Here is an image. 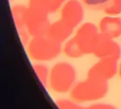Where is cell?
I'll return each instance as SVG.
<instances>
[{"label": "cell", "instance_id": "15", "mask_svg": "<svg viewBox=\"0 0 121 109\" xmlns=\"http://www.w3.org/2000/svg\"><path fill=\"white\" fill-rule=\"evenodd\" d=\"M33 69H34L37 77L41 81V82L43 85H46L47 82L49 81V74H50L47 66L43 64H33Z\"/></svg>", "mask_w": 121, "mask_h": 109}, {"label": "cell", "instance_id": "19", "mask_svg": "<svg viewBox=\"0 0 121 109\" xmlns=\"http://www.w3.org/2000/svg\"><path fill=\"white\" fill-rule=\"evenodd\" d=\"M118 74H119V76L121 77V63H120V64L118 65Z\"/></svg>", "mask_w": 121, "mask_h": 109}, {"label": "cell", "instance_id": "20", "mask_svg": "<svg viewBox=\"0 0 121 109\" xmlns=\"http://www.w3.org/2000/svg\"><path fill=\"white\" fill-rule=\"evenodd\" d=\"M61 1H62V2H63V1H64V0H61Z\"/></svg>", "mask_w": 121, "mask_h": 109}, {"label": "cell", "instance_id": "16", "mask_svg": "<svg viewBox=\"0 0 121 109\" xmlns=\"http://www.w3.org/2000/svg\"><path fill=\"white\" fill-rule=\"evenodd\" d=\"M58 107L60 109H86L85 107H82L78 104V102L69 100H59L56 101Z\"/></svg>", "mask_w": 121, "mask_h": 109}, {"label": "cell", "instance_id": "9", "mask_svg": "<svg viewBox=\"0 0 121 109\" xmlns=\"http://www.w3.org/2000/svg\"><path fill=\"white\" fill-rule=\"evenodd\" d=\"M28 7L24 5H16L11 8V12L13 16V20L15 26L17 27L18 33L21 37V40L24 45H26L28 41V31L26 29V14H27Z\"/></svg>", "mask_w": 121, "mask_h": 109}, {"label": "cell", "instance_id": "6", "mask_svg": "<svg viewBox=\"0 0 121 109\" xmlns=\"http://www.w3.org/2000/svg\"><path fill=\"white\" fill-rule=\"evenodd\" d=\"M118 72L117 60L114 58L99 59L87 73L88 78L96 79L100 81H108L115 76Z\"/></svg>", "mask_w": 121, "mask_h": 109}, {"label": "cell", "instance_id": "4", "mask_svg": "<svg viewBox=\"0 0 121 109\" xmlns=\"http://www.w3.org/2000/svg\"><path fill=\"white\" fill-rule=\"evenodd\" d=\"M47 15L48 14L45 12L28 7L26 14V29L30 36H42L47 33L51 25Z\"/></svg>", "mask_w": 121, "mask_h": 109}, {"label": "cell", "instance_id": "2", "mask_svg": "<svg viewBox=\"0 0 121 109\" xmlns=\"http://www.w3.org/2000/svg\"><path fill=\"white\" fill-rule=\"evenodd\" d=\"M76 78V69L71 64L67 62H59L51 68L48 82L53 91L66 93L75 85Z\"/></svg>", "mask_w": 121, "mask_h": 109}, {"label": "cell", "instance_id": "12", "mask_svg": "<svg viewBox=\"0 0 121 109\" xmlns=\"http://www.w3.org/2000/svg\"><path fill=\"white\" fill-rule=\"evenodd\" d=\"M62 3L61 0H29L28 7L49 14L58 10Z\"/></svg>", "mask_w": 121, "mask_h": 109}, {"label": "cell", "instance_id": "18", "mask_svg": "<svg viewBox=\"0 0 121 109\" xmlns=\"http://www.w3.org/2000/svg\"><path fill=\"white\" fill-rule=\"evenodd\" d=\"M86 109H116L113 105L108 103H95L86 107Z\"/></svg>", "mask_w": 121, "mask_h": 109}, {"label": "cell", "instance_id": "10", "mask_svg": "<svg viewBox=\"0 0 121 109\" xmlns=\"http://www.w3.org/2000/svg\"><path fill=\"white\" fill-rule=\"evenodd\" d=\"M99 33L111 39L121 36V18L110 15L103 17L99 23Z\"/></svg>", "mask_w": 121, "mask_h": 109}, {"label": "cell", "instance_id": "17", "mask_svg": "<svg viewBox=\"0 0 121 109\" xmlns=\"http://www.w3.org/2000/svg\"><path fill=\"white\" fill-rule=\"evenodd\" d=\"M109 0H82L83 4L92 9L102 10L103 7Z\"/></svg>", "mask_w": 121, "mask_h": 109}, {"label": "cell", "instance_id": "3", "mask_svg": "<svg viewBox=\"0 0 121 109\" xmlns=\"http://www.w3.org/2000/svg\"><path fill=\"white\" fill-rule=\"evenodd\" d=\"M61 50L60 43L49 36L42 35L33 37L27 46L29 56L36 61H50L56 58Z\"/></svg>", "mask_w": 121, "mask_h": 109}, {"label": "cell", "instance_id": "8", "mask_svg": "<svg viewBox=\"0 0 121 109\" xmlns=\"http://www.w3.org/2000/svg\"><path fill=\"white\" fill-rule=\"evenodd\" d=\"M84 18V9L78 0H68L60 10V19L72 27L78 26Z\"/></svg>", "mask_w": 121, "mask_h": 109}, {"label": "cell", "instance_id": "11", "mask_svg": "<svg viewBox=\"0 0 121 109\" xmlns=\"http://www.w3.org/2000/svg\"><path fill=\"white\" fill-rule=\"evenodd\" d=\"M73 29L74 27H72L71 26H69L67 23H65L60 19L50 25L46 35L61 44L72 34Z\"/></svg>", "mask_w": 121, "mask_h": 109}, {"label": "cell", "instance_id": "5", "mask_svg": "<svg viewBox=\"0 0 121 109\" xmlns=\"http://www.w3.org/2000/svg\"><path fill=\"white\" fill-rule=\"evenodd\" d=\"M99 32L96 26L93 23L87 22L82 24L77 30L74 38L80 46L82 52L85 54L93 53L94 46Z\"/></svg>", "mask_w": 121, "mask_h": 109}, {"label": "cell", "instance_id": "1", "mask_svg": "<svg viewBox=\"0 0 121 109\" xmlns=\"http://www.w3.org/2000/svg\"><path fill=\"white\" fill-rule=\"evenodd\" d=\"M106 81L88 78L73 86L70 92L71 99L76 102H88L102 99L108 92Z\"/></svg>", "mask_w": 121, "mask_h": 109}, {"label": "cell", "instance_id": "13", "mask_svg": "<svg viewBox=\"0 0 121 109\" xmlns=\"http://www.w3.org/2000/svg\"><path fill=\"white\" fill-rule=\"evenodd\" d=\"M63 52L66 56H68L70 58H79L84 55L80 46L78 45V44L77 43V41L74 37L71 38L68 42H66V44L64 45V47H63Z\"/></svg>", "mask_w": 121, "mask_h": 109}, {"label": "cell", "instance_id": "7", "mask_svg": "<svg viewBox=\"0 0 121 109\" xmlns=\"http://www.w3.org/2000/svg\"><path fill=\"white\" fill-rule=\"evenodd\" d=\"M93 54L98 59L114 58L118 60L121 56V47L113 39L99 33L94 46Z\"/></svg>", "mask_w": 121, "mask_h": 109}, {"label": "cell", "instance_id": "14", "mask_svg": "<svg viewBox=\"0 0 121 109\" xmlns=\"http://www.w3.org/2000/svg\"><path fill=\"white\" fill-rule=\"evenodd\" d=\"M102 10L110 16H116L120 14L121 13V0H109L103 7Z\"/></svg>", "mask_w": 121, "mask_h": 109}]
</instances>
